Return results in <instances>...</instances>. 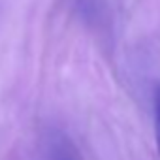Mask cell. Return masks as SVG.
<instances>
[{"instance_id": "cell-1", "label": "cell", "mask_w": 160, "mask_h": 160, "mask_svg": "<svg viewBox=\"0 0 160 160\" xmlns=\"http://www.w3.org/2000/svg\"><path fill=\"white\" fill-rule=\"evenodd\" d=\"M49 156L51 160H79L77 149L64 134H53L49 138Z\"/></svg>"}, {"instance_id": "cell-2", "label": "cell", "mask_w": 160, "mask_h": 160, "mask_svg": "<svg viewBox=\"0 0 160 160\" xmlns=\"http://www.w3.org/2000/svg\"><path fill=\"white\" fill-rule=\"evenodd\" d=\"M152 106H154V136H156V147L160 152V83H156V87H154Z\"/></svg>"}]
</instances>
